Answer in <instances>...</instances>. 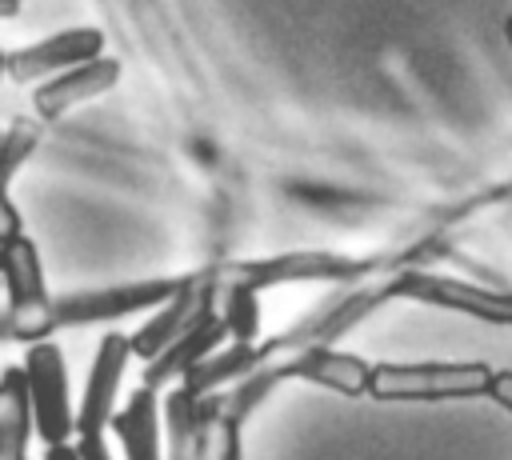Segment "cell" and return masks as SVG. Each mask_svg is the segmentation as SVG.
Listing matches in <instances>:
<instances>
[{
	"label": "cell",
	"mask_w": 512,
	"mask_h": 460,
	"mask_svg": "<svg viewBox=\"0 0 512 460\" xmlns=\"http://www.w3.org/2000/svg\"><path fill=\"white\" fill-rule=\"evenodd\" d=\"M492 364L484 360H420V364H372L368 396L384 404H436L488 396Z\"/></svg>",
	"instance_id": "obj_1"
},
{
	"label": "cell",
	"mask_w": 512,
	"mask_h": 460,
	"mask_svg": "<svg viewBox=\"0 0 512 460\" xmlns=\"http://www.w3.org/2000/svg\"><path fill=\"white\" fill-rule=\"evenodd\" d=\"M380 260H352L340 252H276L264 260H232V264H212L216 280H236L256 292L276 288V284H316V280H340V284H360L372 276Z\"/></svg>",
	"instance_id": "obj_2"
},
{
	"label": "cell",
	"mask_w": 512,
	"mask_h": 460,
	"mask_svg": "<svg viewBox=\"0 0 512 460\" xmlns=\"http://www.w3.org/2000/svg\"><path fill=\"white\" fill-rule=\"evenodd\" d=\"M24 380L32 404V432L44 444H68L76 436V408L68 396V364L52 336L24 348Z\"/></svg>",
	"instance_id": "obj_3"
},
{
	"label": "cell",
	"mask_w": 512,
	"mask_h": 460,
	"mask_svg": "<svg viewBox=\"0 0 512 460\" xmlns=\"http://www.w3.org/2000/svg\"><path fill=\"white\" fill-rule=\"evenodd\" d=\"M388 296L432 304V308H452L472 320L512 328V292H492V288L460 280V276H444V272H428V268H400L388 276Z\"/></svg>",
	"instance_id": "obj_4"
},
{
	"label": "cell",
	"mask_w": 512,
	"mask_h": 460,
	"mask_svg": "<svg viewBox=\"0 0 512 460\" xmlns=\"http://www.w3.org/2000/svg\"><path fill=\"white\" fill-rule=\"evenodd\" d=\"M4 292H8V316H12V340H44L52 336V296L44 284V264L36 244L20 232L8 248H4Z\"/></svg>",
	"instance_id": "obj_5"
},
{
	"label": "cell",
	"mask_w": 512,
	"mask_h": 460,
	"mask_svg": "<svg viewBox=\"0 0 512 460\" xmlns=\"http://www.w3.org/2000/svg\"><path fill=\"white\" fill-rule=\"evenodd\" d=\"M180 288V276H152V280H128V284H108V288H88L72 292L52 304V328H84V324H108L132 312L160 308L172 292Z\"/></svg>",
	"instance_id": "obj_6"
},
{
	"label": "cell",
	"mask_w": 512,
	"mask_h": 460,
	"mask_svg": "<svg viewBox=\"0 0 512 460\" xmlns=\"http://www.w3.org/2000/svg\"><path fill=\"white\" fill-rule=\"evenodd\" d=\"M216 296H220V284H216V272L212 268H200V272L180 276V288L160 308H152L156 316H148V324L128 336L132 356L152 360L156 352H164L176 336H184L200 316H208L216 308Z\"/></svg>",
	"instance_id": "obj_7"
},
{
	"label": "cell",
	"mask_w": 512,
	"mask_h": 460,
	"mask_svg": "<svg viewBox=\"0 0 512 460\" xmlns=\"http://www.w3.org/2000/svg\"><path fill=\"white\" fill-rule=\"evenodd\" d=\"M128 360H132L128 336L116 332V328H108L100 336L96 360H92L88 380H84V396H80V408H76V436H84V432H108V420L116 412V392H120V380H124Z\"/></svg>",
	"instance_id": "obj_8"
},
{
	"label": "cell",
	"mask_w": 512,
	"mask_h": 460,
	"mask_svg": "<svg viewBox=\"0 0 512 460\" xmlns=\"http://www.w3.org/2000/svg\"><path fill=\"white\" fill-rule=\"evenodd\" d=\"M104 52V32L100 28H64L56 36H44L36 44H24L16 52H8V80L16 84H36L48 80L72 64H84L92 56Z\"/></svg>",
	"instance_id": "obj_9"
},
{
	"label": "cell",
	"mask_w": 512,
	"mask_h": 460,
	"mask_svg": "<svg viewBox=\"0 0 512 460\" xmlns=\"http://www.w3.org/2000/svg\"><path fill=\"white\" fill-rule=\"evenodd\" d=\"M120 76H124V64H120L116 56H104V52H100V56H92V60H84V64H72V68H64V72L40 80V88L32 92V108H36L40 120H60V116H68L76 104L112 92Z\"/></svg>",
	"instance_id": "obj_10"
},
{
	"label": "cell",
	"mask_w": 512,
	"mask_h": 460,
	"mask_svg": "<svg viewBox=\"0 0 512 460\" xmlns=\"http://www.w3.org/2000/svg\"><path fill=\"white\" fill-rule=\"evenodd\" d=\"M228 340V328H224V320H220V312L212 308L208 316H200L184 336H176L164 352H156L152 360H144V384L148 388H168V384H176L188 368H196L208 352H216L220 344Z\"/></svg>",
	"instance_id": "obj_11"
},
{
	"label": "cell",
	"mask_w": 512,
	"mask_h": 460,
	"mask_svg": "<svg viewBox=\"0 0 512 460\" xmlns=\"http://www.w3.org/2000/svg\"><path fill=\"white\" fill-rule=\"evenodd\" d=\"M108 428L124 444V460H164L160 444V392L140 384L120 412H112Z\"/></svg>",
	"instance_id": "obj_12"
},
{
	"label": "cell",
	"mask_w": 512,
	"mask_h": 460,
	"mask_svg": "<svg viewBox=\"0 0 512 460\" xmlns=\"http://www.w3.org/2000/svg\"><path fill=\"white\" fill-rule=\"evenodd\" d=\"M256 364H260L256 340H232L228 348L220 344L216 352H208V356H204L196 368H188L176 384H180L184 392H192V396H208V392H220V388L236 384V380L248 376Z\"/></svg>",
	"instance_id": "obj_13"
},
{
	"label": "cell",
	"mask_w": 512,
	"mask_h": 460,
	"mask_svg": "<svg viewBox=\"0 0 512 460\" xmlns=\"http://www.w3.org/2000/svg\"><path fill=\"white\" fill-rule=\"evenodd\" d=\"M28 436H32L28 380L20 364H8L0 372V460H28Z\"/></svg>",
	"instance_id": "obj_14"
},
{
	"label": "cell",
	"mask_w": 512,
	"mask_h": 460,
	"mask_svg": "<svg viewBox=\"0 0 512 460\" xmlns=\"http://www.w3.org/2000/svg\"><path fill=\"white\" fill-rule=\"evenodd\" d=\"M216 312H220V320H224L232 340H256V332H260V292L256 288L224 280L220 296H216Z\"/></svg>",
	"instance_id": "obj_15"
},
{
	"label": "cell",
	"mask_w": 512,
	"mask_h": 460,
	"mask_svg": "<svg viewBox=\"0 0 512 460\" xmlns=\"http://www.w3.org/2000/svg\"><path fill=\"white\" fill-rule=\"evenodd\" d=\"M36 144H40V120H32V116H16L0 132V184H12V176L36 152Z\"/></svg>",
	"instance_id": "obj_16"
},
{
	"label": "cell",
	"mask_w": 512,
	"mask_h": 460,
	"mask_svg": "<svg viewBox=\"0 0 512 460\" xmlns=\"http://www.w3.org/2000/svg\"><path fill=\"white\" fill-rule=\"evenodd\" d=\"M20 232H24V220H20L16 204L8 200V184H0V252H4Z\"/></svg>",
	"instance_id": "obj_17"
},
{
	"label": "cell",
	"mask_w": 512,
	"mask_h": 460,
	"mask_svg": "<svg viewBox=\"0 0 512 460\" xmlns=\"http://www.w3.org/2000/svg\"><path fill=\"white\" fill-rule=\"evenodd\" d=\"M488 400L512 416V368H492L488 376Z\"/></svg>",
	"instance_id": "obj_18"
},
{
	"label": "cell",
	"mask_w": 512,
	"mask_h": 460,
	"mask_svg": "<svg viewBox=\"0 0 512 460\" xmlns=\"http://www.w3.org/2000/svg\"><path fill=\"white\" fill-rule=\"evenodd\" d=\"M72 448H76L80 460H112V452L104 444V432H84V436H76Z\"/></svg>",
	"instance_id": "obj_19"
},
{
	"label": "cell",
	"mask_w": 512,
	"mask_h": 460,
	"mask_svg": "<svg viewBox=\"0 0 512 460\" xmlns=\"http://www.w3.org/2000/svg\"><path fill=\"white\" fill-rule=\"evenodd\" d=\"M44 460H80V456H76L72 444H48L44 448Z\"/></svg>",
	"instance_id": "obj_20"
},
{
	"label": "cell",
	"mask_w": 512,
	"mask_h": 460,
	"mask_svg": "<svg viewBox=\"0 0 512 460\" xmlns=\"http://www.w3.org/2000/svg\"><path fill=\"white\" fill-rule=\"evenodd\" d=\"M20 4H24V0H0V20H12V16L20 12Z\"/></svg>",
	"instance_id": "obj_21"
},
{
	"label": "cell",
	"mask_w": 512,
	"mask_h": 460,
	"mask_svg": "<svg viewBox=\"0 0 512 460\" xmlns=\"http://www.w3.org/2000/svg\"><path fill=\"white\" fill-rule=\"evenodd\" d=\"M4 340H12V316H8V308H0V344Z\"/></svg>",
	"instance_id": "obj_22"
},
{
	"label": "cell",
	"mask_w": 512,
	"mask_h": 460,
	"mask_svg": "<svg viewBox=\"0 0 512 460\" xmlns=\"http://www.w3.org/2000/svg\"><path fill=\"white\" fill-rule=\"evenodd\" d=\"M504 40H508V48H512V16H504Z\"/></svg>",
	"instance_id": "obj_23"
},
{
	"label": "cell",
	"mask_w": 512,
	"mask_h": 460,
	"mask_svg": "<svg viewBox=\"0 0 512 460\" xmlns=\"http://www.w3.org/2000/svg\"><path fill=\"white\" fill-rule=\"evenodd\" d=\"M8 76V52H0V80Z\"/></svg>",
	"instance_id": "obj_24"
}]
</instances>
